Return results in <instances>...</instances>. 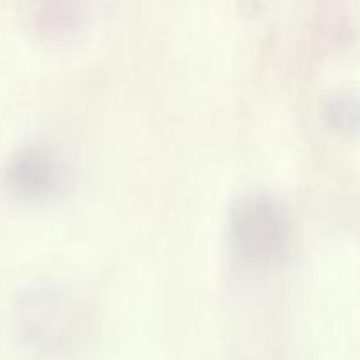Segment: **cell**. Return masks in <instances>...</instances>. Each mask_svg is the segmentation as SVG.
I'll list each match as a JSON object with an SVG mask.
<instances>
[{
	"mask_svg": "<svg viewBox=\"0 0 360 360\" xmlns=\"http://www.w3.org/2000/svg\"><path fill=\"white\" fill-rule=\"evenodd\" d=\"M326 116L334 129L354 132L360 127V91L354 86H338L326 97Z\"/></svg>",
	"mask_w": 360,
	"mask_h": 360,
	"instance_id": "cell-4",
	"label": "cell"
},
{
	"mask_svg": "<svg viewBox=\"0 0 360 360\" xmlns=\"http://www.w3.org/2000/svg\"><path fill=\"white\" fill-rule=\"evenodd\" d=\"M2 181L21 197H49L62 192L70 181V171L62 155L46 144L21 146L6 160Z\"/></svg>",
	"mask_w": 360,
	"mask_h": 360,
	"instance_id": "cell-3",
	"label": "cell"
},
{
	"mask_svg": "<svg viewBox=\"0 0 360 360\" xmlns=\"http://www.w3.org/2000/svg\"><path fill=\"white\" fill-rule=\"evenodd\" d=\"M288 214L267 192H248L231 210V241L243 259L269 264L280 259L288 243Z\"/></svg>",
	"mask_w": 360,
	"mask_h": 360,
	"instance_id": "cell-1",
	"label": "cell"
},
{
	"mask_svg": "<svg viewBox=\"0 0 360 360\" xmlns=\"http://www.w3.org/2000/svg\"><path fill=\"white\" fill-rule=\"evenodd\" d=\"M18 326L25 340L48 355L70 347L76 323L72 295L56 283H39L25 290L18 302Z\"/></svg>",
	"mask_w": 360,
	"mask_h": 360,
	"instance_id": "cell-2",
	"label": "cell"
}]
</instances>
